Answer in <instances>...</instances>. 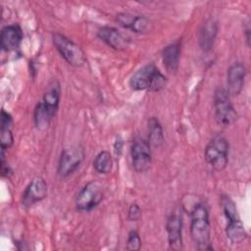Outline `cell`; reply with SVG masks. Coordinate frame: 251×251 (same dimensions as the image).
Here are the masks:
<instances>
[{"instance_id": "6da1fadb", "label": "cell", "mask_w": 251, "mask_h": 251, "mask_svg": "<svg viewBox=\"0 0 251 251\" xmlns=\"http://www.w3.org/2000/svg\"><path fill=\"white\" fill-rule=\"evenodd\" d=\"M60 95V84L57 80H53L44 92L42 101L37 103L34 109L33 119L37 128L42 129L48 126L50 122L56 116L59 108Z\"/></svg>"}, {"instance_id": "7a4b0ae2", "label": "cell", "mask_w": 251, "mask_h": 251, "mask_svg": "<svg viewBox=\"0 0 251 251\" xmlns=\"http://www.w3.org/2000/svg\"><path fill=\"white\" fill-rule=\"evenodd\" d=\"M190 234L199 250L212 249L210 242L211 225L208 208L204 203H198L191 211Z\"/></svg>"}, {"instance_id": "3957f363", "label": "cell", "mask_w": 251, "mask_h": 251, "mask_svg": "<svg viewBox=\"0 0 251 251\" xmlns=\"http://www.w3.org/2000/svg\"><path fill=\"white\" fill-rule=\"evenodd\" d=\"M167 84V77L153 64H147L136 71L129 79V86L132 90L159 91Z\"/></svg>"}, {"instance_id": "277c9868", "label": "cell", "mask_w": 251, "mask_h": 251, "mask_svg": "<svg viewBox=\"0 0 251 251\" xmlns=\"http://www.w3.org/2000/svg\"><path fill=\"white\" fill-rule=\"evenodd\" d=\"M221 203H222L225 216L228 221L226 228V233L227 238L233 244H238L243 242L247 234L244 229L243 224L240 221L235 204L228 196H226V195L222 197Z\"/></svg>"}, {"instance_id": "5b68a950", "label": "cell", "mask_w": 251, "mask_h": 251, "mask_svg": "<svg viewBox=\"0 0 251 251\" xmlns=\"http://www.w3.org/2000/svg\"><path fill=\"white\" fill-rule=\"evenodd\" d=\"M228 141L222 134L214 136L205 148V160L215 171H223L228 162Z\"/></svg>"}, {"instance_id": "8992f818", "label": "cell", "mask_w": 251, "mask_h": 251, "mask_svg": "<svg viewBox=\"0 0 251 251\" xmlns=\"http://www.w3.org/2000/svg\"><path fill=\"white\" fill-rule=\"evenodd\" d=\"M214 110L215 119L222 126H228L237 119V113L231 104L230 95L226 89H216L214 94Z\"/></svg>"}, {"instance_id": "52a82bcc", "label": "cell", "mask_w": 251, "mask_h": 251, "mask_svg": "<svg viewBox=\"0 0 251 251\" xmlns=\"http://www.w3.org/2000/svg\"><path fill=\"white\" fill-rule=\"evenodd\" d=\"M52 41L55 48L70 65L74 67H81L85 63L83 50L72 39L56 32L52 35Z\"/></svg>"}, {"instance_id": "ba28073f", "label": "cell", "mask_w": 251, "mask_h": 251, "mask_svg": "<svg viewBox=\"0 0 251 251\" xmlns=\"http://www.w3.org/2000/svg\"><path fill=\"white\" fill-rule=\"evenodd\" d=\"M132 167L137 173H144L148 171L152 164V155L150 143L147 139L136 136L132 140L130 148Z\"/></svg>"}, {"instance_id": "9c48e42d", "label": "cell", "mask_w": 251, "mask_h": 251, "mask_svg": "<svg viewBox=\"0 0 251 251\" xmlns=\"http://www.w3.org/2000/svg\"><path fill=\"white\" fill-rule=\"evenodd\" d=\"M103 188L97 181H90L79 191L75 198V207L79 211H90L103 199Z\"/></svg>"}, {"instance_id": "30bf717a", "label": "cell", "mask_w": 251, "mask_h": 251, "mask_svg": "<svg viewBox=\"0 0 251 251\" xmlns=\"http://www.w3.org/2000/svg\"><path fill=\"white\" fill-rule=\"evenodd\" d=\"M84 155V149L79 145L65 148L59 159L58 174L62 177L72 175L83 161Z\"/></svg>"}, {"instance_id": "8fae6325", "label": "cell", "mask_w": 251, "mask_h": 251, "mask_svg": "<svg viewBox=\"0 0 251 251\" xmlns=\"http://www.w3.org/2000/svg\"><path fill=\"white\" fill-rule=\"evenodd\" d=\"M47 183L42 177H34L25 187L23 194V205L29 207L47 196Z\"/></svg>"}, {"instance_id": "7c38bea8", "label": "cell", "mask_w": 251, "mask_h": 251, "mask_svg": "<svg viewBox=\"0 0 251 251\" xmlns=\"http://www.w3.org/2000/svg\"><path fill=\"white\" fill-rule=\"evenodd\" d=\"M166 229L170 248L173 250L182 249V219L180 215L172 214L167 220Z\"/></svg>"}, {"instance_id": "4fadbf2b", "label": "cell", "mask_w": 251, "mask_h": 251, "mask_svg": "<svg viewBox=\"0 0 251 251\" xmlns=\"http://www.w3.org/2000/svg\"><path fill=\"white\" fill-rule=\"evenodd\" d=\"M246 68L240 63L232 64L227 71V92L229 95H238L244 85Z\"/></svg>"}, {"instance_id": "5bb4252c", "label": "cell", "mask_w": 251, "mask_h": 251, "mask_svg": "<svg viewBox=\"0 0 251 251\" xmlns=\"http://www.w3.org/2000/svg\"><path fill=\"white\" fill-rule=\"evenodd\" d=\"M117 22L126 28L135 33H144L150 30L151 22L144 16H135L127 13H120L117 15Z\"/></svg>"}, {"instance_id": "9a60e30c", "label": "cell", "mask_w": 251, "mask_h": 251, "mask_svg": "<svg viewBox=\"0 0 251 251\" xmlns=\"http://www.w3.org/2000/svg\"><path fill=\"white\" fill-rule=\"evenodd\" d=\"M23 39V31L18 25L4 26L0 34V45L5 51H13L19 48Z\"/></svg>"}, {"instance_id": "2e32d148", "label": "cell", "mask_w": 251, "mask_h": 251, "mask_svg": "<svg viewBox=\"0 0 251 251\" xmlns=\"http://www.w3.org/2000/svg\"><path fill=\"white\" fill-rule=\"evenodd\" d=\"M97 36L115 50H125L128 46V40L117 28L112 26H102L98 29Z\"/></svg>"}, {"instance_id": "e0dca14e", "label": "cell", "mask_w": 251, "mask_h": 251, "mask_svg": "<svg viewBox=\"0 0 251 251\" xmlns=\"http://www.w3.org/2000/svg\"><path fill=\"white\" fill-rule=\"evenodd\" d=\"M218 34V24L214 19L207 20L199 31V45L204 52H209L216 40Z\"/></svg>"}, {"instance_id": "ac0fdd59", "label": "cell", "mask_w": 251, "mask_h": 251, "mask_svg": "<svg viewBox=\"0 0 251 251\" xmlns=\"http://www.w3.org/2000/svg\"><path fill=\"white\" fill-rule=\"evenodd\" d=\"M180 42L176 41L166 46L162 53V59L165 68L169 73H176L179 66Z\"/></svg>"}, {"instance_id": "d6986e66", "label": "cell", "mask_w": 251, "mask_h": 251, "mask_svg": "<svg viewBox=\"0 0 251 251\" xmlns=\"http://www.w3.org/2000/svg\"><path fill=\"white\" fill-rule=\"evenodd\" d=\"M12 125V117L9 113L4 110L1 111V131H0V143H1V151H5L10 148L14 142L13 133L11 130Z\"/></svg>"}, {"instance_id": "ffe728a7", "label": "cell", "mask_w": 251, "mask_h": 251, "mask_svg": "<svg viewBox=\"0 0 251 251\" xmlns=\"http://www.w3.org/2000/svg\"><path fill=\"white\" fill-rule=\"evenodd\" d=\"M148 142L150 145L159 147L164 142V132L161 123L156 117H151L148 120Z\"/></svg>"}, {"instance_id": "44dd1931", "label": "cell", "mask_w": 251, "mask_h": 251, "mask_svg": "<svg viewBox=\"0 0 251 251\" xmlns=\"http://www.w3.org/2000/svg\"><path fill=\"white\" fill-rule=\"evenodd\" d=\"M93 167L95 171L99 174L107 175L111 173L113 167V160L111 154L108 151L99 152L93 161Z\"/></svg>"}, {"instance_id": "7402d4cb", "label": "cell", "mask_w": 251, "mask_h": 251, "mask_svg": "<svg viewBox=\"0 0 251 251\" xmlns=\"http://www.w3.org/2000/svg\"><path fill=\"white\" fill-rule=\"evenodd\" d=\"M141 248V239L136 230H130L126 240V250L137 251Z\"/></svg>"}, {"instance_id": "603a6c76", "label": "cell", "mask_w": 251, "mask_h": 251, "mask_svg": "<svg viewBox=\"0 0 251 251\" xmlns=\"http://www.w3.org/2000/svg\"><path fill=\"white\" fill-rule=\"evenodd\" d=\"M127 218L130 221H138L141 218V209L136 203L131 204L128 208Z\"/></svg>"}, {"instance_id": "cb8c5ba5", "label": "cell", "mask_w": 251, "mask_h": 251, "mask_svg": "<svg viewBox=\"0 0 251 251\" xmlns=\"http://www.w3.org/2000/svg\"><path fill=\"white\" fill-rule=\"evenodd\" d=\"M123 144H124L123 139L120 136H118L115 143H114V151L117 155H121L122 150H123Z\"/></svg>"}]
</instances>
